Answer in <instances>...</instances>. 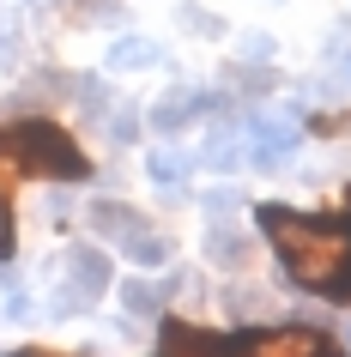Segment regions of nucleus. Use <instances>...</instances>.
Here are the masks:
<instances>
[{
  "mask_svg": "<svg viewBox=\"0 0 351 357\" xmlns=\"http://www.w3.org/2000/svg\"><path fill=\"white\" fill-rule=\"evenodd\" d=\"M345 73H351V67H345Z\"/></svg>",
  "mask_w": 351,
  "mask_h": 357,
  "instance_id": "a211bd4d",
  "label": "nucleus"
},
{
  "mask_svg": "<svg viewBox=\"0 0 351 357\" xmlns=\"http://www.w3.org/2000/svg\"><path fill=\"white\" fill-rule=\"evenodd\" d=\"M13 248V218H6V200H0V255Z\"/></svg>",
  "mask_w": 351,
  "mask_h": 357,
  "instance_id": "4468645a",
  "label": "nucleus"
},
{
  "mask_svg": "<svg viewBox=\"0 0 351 357\" xmlns=\"http://www.w3.org/2000/svg\"><path fill=\"white\" fill-rule=\"evenodd\" d=\"M91 225H97V236H110V243L133 248L140 236H146V212L121 206V200H97V206H91Z\"/></svg>",
  "mask_w": 351,
  "mask_h": 357,
  "instance_id": "6e6552de",
  "label": "nucleus"
},
{
  "mask_svg": "<svg viewBox=\"0 0 351 357\" xmlns=\"http://www.w3.org/2000/svg\"><path fill=\"white\" fill-rule=\"evenodd\" d=\"M0 309H6L13 321L24 315V291H19V279H13V273H0Z\"/></svg>",
  "mask_w": 351,
  "mask_h": 357,
  "instance_id": "f8f14e48",
  "label": "nucleus"
},
{
  "mask_svg": "<svg viewBox=\"0 0 351 357\" xmlns=\"http://www.w3.org/2000/svg\"><path fill=\"white\" fill-rule=\"evenodd\" d=\"M297 133L303 128H297L291 115H248L237 128V139H242V151H248L255 164H278V158L297 146Z\"/></svg>",
  "mask_w": 351,
  "mask_h": 357,
  "instance_id": "39448f33",
  "label": "nucleus"
},
{
  "mask_svg": "<svg viewBox=\"0 0 351 357\" xmlns=\"http://www.w3.org/2000/svg\"><path fill=\"white\" fill-rule=\"evenodd\" d=\"M121 303H128L133 315H151V309L164 303V291H158V284H146V279H128V284H121Z\"/></svg>",
  "mask_w": 351,
  "mask_h": 357,
  "instance_id": "9b49d317",
  "label": "nucleus"
},
{
  "mask_svg": "<svg viewBox=\"0 0 351 357\" xmlns=\"http://www.w3.org/2000/svg\"><path fill=\"white\" fill-rule=\"evenodd\" d=\"M0 158H13L31 176H61V182H85V151L67 139L55 121H13L0 133Z\"/></svg>",
  "mask_w": 351,
  "mask_h": 357,
  "instance_id": "f03ea898",
  "label": "nucleus"
},
{
  "mask_svg": "<svg viewBox=\"0 0 351 357\" xmlns=\"http://www.w3.org/2000/svg\"><path fill=\"white\" fill-rule=\"evenodd\" d=\"M206 109H212V97H206V91L176 85L170 97H158V103H151V128H158V133H176V128H188L194 115H206Z\"/></svg>",
  "mask_w": 351,
  "mask_h": 357,
  "instance_id": "0eeeda50",
  "label": "nucleus"
},
{
  "mask_svg": "<svg viewBox=\"0 0 351 357\" xmlns=\"http://www.w3.org/2000/svg\"><path fill=\"white\" fill-rule=\"evenodd\" d=\"M345 351H351V327H345Z\"/></svg>",
  "mask_w": 351,
  "mask_h": 357,
  "instance_id": "f3484780",
  "label": "nucleus"
},
{
  "mask_svg": "<svg viewBox=\"0 0 351 357\" xmlns=\"http://www.w3.org/2000/svg\"><path fill=\"white\" fill-rule=\"evenodd\" d=\"M242 351L248 357H345L327 333H315V327H273V333L242 339Z\"/></svg>",
  "mask_w": 351,
  "mask_h": 357,
  "instance_id": "20e7f679",
  "label": "nucleus"
},
{
  "mask_svg": "<svg viewBox=\"0 0 351 357\" xmlns=\"http://www.w3.org/2000/svg\"><path fill=\"white\" fill-rule=\"evenodd\" d=\"M242 55H255V61H267V55H273V43H267V37H248V43H242Z\"/></svg>",
  "mask_w": 351,
  "mask_h": 357,
  "instance_id": "ddd939ff",
  "label": "nucleus"
},
{
  "mask_svg": "<svg viewBox=\"0 0 351 357\" xmlns=\"http://www.w3.org/2000/svg\"><path fill=\"white\" fill-rule=\"evenodd\" d=\"M260 230L297 284H309L333 303L351 297V218H309L291 206H260Z\"/></svg>",
  "mask_w": 351,
  "mask_h": 357,
  "instance_id": "f257e3e1",
  "label": "nucleus"
},
{
  "mask_svg": "<svg viewBox=\"0 0 351 357\" xmlns=\"http://www.w3.org/2000/svg\"><path fill=\"white\" fill-rule=\"evenodd\" d=\"M103 291H110V261H103L97 248H67L61 266H55V309L79 315V309H91Z\"/></svg>",
  "mask_w": 351,
  "mask_h": 357,
  "instance_id": "7ed1b4c3",
  "label": "nucleus"
},
{
  "mask_svg": "<svg viewBox=\"0 0 351 357\" xmlns=\"http://www.w3.org/2000/svg\"><path fill=\"white\" fill-rule=\"evenodd\" d=\"M146 176L158 182V188L176 194V188H182V176H188V158H182V151H151V158H146Z\"/></svg>",
  "mask_w": 351,
  "mask_h": 357,
  "instance_id": "9d476101",
  "label": "nucleus"
},
{
  "mask_svg": "<svg viewBox=\"0 0 351 357\" xmlns=\"http://www.w3.org/2000/svg\"><path fill=\"white\" fill-rule=\"evenodd\" d=\"M158 61H164V49H158L151 37H121L110 49V67H115V73H128V67H158Z\"/></svg>",
  "mask_w": 351,
  "mask_h": 357,
  "instance_id": "1a4fd4ad",
  "label": "nucleus"
},
{
  "mask_svg": "<svg viewBox=\"0 0 351 357\" xmlns=\"http://www.w3.org/2000/svg\"><path fill=\"white\" fill-rule=\"evenodd\" d=\"M164 357H242V339L194 327V321H164Z\"/></svg>",
  "mask_w": 351,
  "mask_h": 357,
  "instance_id": "423d86ee",
  "label": "nucleus"
},
{
  "mask_svg": "<svg viewBox=\"0 0 351 357\" xmlns=\"http://www.w3.org/2000/svg\"><path fill=\"white\" fill-rule=\"evenodd\" d=\"M0 61H13V24L0 19Z\"/></svg>",
  "mask_w": 351,
  "mask_h": 357,
  "instance_id": "2eb2a0df",
  "label": "nucleus"
},
{
  "mask_svg": "<svg viewBox=\"0 0 351 357\" xmlns=\"http://www.w3.org/2000/svg\"><path fill=\"white\" fill-rule=\"evenodd\" d=\"M19 357H55V351H19Z\"/></svg>",
  "mask_w": 351,
  "mask_h": 357,
  "instance_id": "dca6fc26",
  "label": "nucleus"
}]
</instances>
